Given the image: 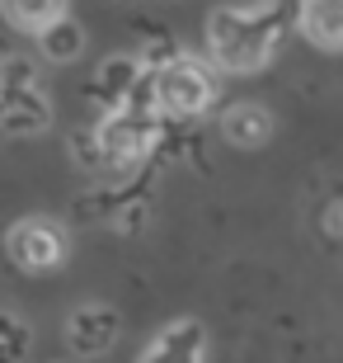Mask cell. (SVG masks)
I'll return each instance as SVG.
<instances>
[{
    "label": "cell",
    "mask_w": 343,
    "mask_h": 363,
    "mask_svg": "<svg viewBox=\"0 0 343 363\" xmlns=\"http://www.w3.org/2000/svg\"><path fill=\"white\" fill-rule=\"evenodd\" d=\"M156 142V123H151V108L141 104H122L113 108L104 123H99V147H104L108 161H141Z\"/></svg>",
    "instance_id": "277c9868"
},
{
    "label": "cell",
    "mask_w": 343,
    "mask_h": 363,
    "mask_svg": "<svg viewBox=\"0 0 343 363\" xmlns=\"http://www.w3.org/2000/svg\"><path fill=\"white\" fill-rule=\"evenodd\" d=\"M5 128H10L14 137L19 133H42V128H47V104L38 99V90L5 85Z\"/></svg>",
    "instance_id": "30bf717a"
},
{
    "label": "cell",
    "mask_w": 343,
    "mask_h": 363,
    "mask_svg": "<svg viewBox=\"0 0 343 363\" xmlns=\"http://www.w3.org/2000/svg\"><path fill=\"white\" fill-rule=\"evenodd\" d=\"M118 330H122V321H118V311H108V307H80L66 325L71 345L80 354H104L118 340Z\"/></svg>",
    "instance_id": "8992f818"
},
{
    "label": "cell",
    "mask_w": 343,
    "mask_h": 363,
    "mask_svg": "<svg viewBox=\"0 0 343 363\" xmlns=\"http://www.w3.org/2000/svg\"><path fill=\"white\" fill-rule=\"evenodd\" d=\"M0 14L10 28H19L28 38H42L52 24L66 19V0H0Z\"/></svg>",
    "instance_id": "9c48e42d"
},
{
    "label": "cell",
    "mask_w": 343,
    "mask_h": 363,
    "mask_svg": "<svg viewBox=\"0 0 343 363\" xmlns=\"http://www.w3.org/2000/svg\"><path fill=\"white\" fill-rule=\"evenodd\" d=\"M99 85H104L113 99H127V94H132V85H141V67H136V62H127V57H118V62H108V67L99 71Z\"/></svg>",
    "instance_id": "7c38bea8"
},
{
    "label": "cell",
    "mask_w": 343,
    "mask_h": 363,
    "mask_svg": "<svg viewBox=\"0 0 343 363\" xmlns=\"http://www.w3.org/2000/svg\"><path fill=\"white\" fill-rule=\"evenodd\" d=\"M221 137L231 142V147H264L268 137H273V113H268L264 104H231L221 113Z\"/></svg>",
    "instance_id": "52a82bcc"
},
{
    "label": "cell",
    "mask_w": 343,
    "mask_h": 363,
    "mask_svg": "<svg viewBox=\"0 0 343 363\" xmlns=\"http://www.w3.org/2000/svg\"><path fill=\"white\" fill-rule=\"evenodd\" d=\"M5 255L24 274H47L66 259V231L52 217H19L5 236Z\"/></svg>",
    "instance_id": "3957f363"
},
{
    "label": "cell",
    "mask_w": 343,
    "mask_h": 363,
    "mask_svg": "<svg viewBox=\"0 0 343 363\" xmlns=\"http://www.w3.org/2000/svg\"><path fill=\"white\" fill-rule=\"evenodd\" d=\"M287 28V10H216L207 19V48L211 62L231 76H250L268 67Z\"/></svg>",
    "instance_id": "6da1fadb"
},
{
    "label": "cell",
    "mask_w": 343,
    "mask_h": 363,
    "mask_svg": "<svg viewBox=\"0 0 343 363\" xmlns=\"http://www.w3.org/2000/svg\"><path fill=\"white\" fill-rule=\"evenodd\" d=\"M38 43H42V57H47V62H71V57H80V43H85V33H80V24L62 19V24H52Z\"/></svg>",
    "instance_id": "8fae6325"
},
{
    "label": "cell",
    "mask_w": 343,
    "mask_h": 363,
    "mask_svg": "<svg viewBox=\"0 0 343 363\" xmlns=\"http://www.w3.org/2000/svg\"><path fill=\"white\" fill-rule=\"evenodd\" d=\"M141 363H202V325L198 321L165 325Z\"/></svg>",
    "instance_id": "ba28073f"
},
{
    "label": "cell",
    "mask_w": 343,
    "mask_h": 363,
    "mask_svg": "<svg viewBox=\"0 0 343 363\" xmlns=\"http://www.w3.org/2000/svg\"><path fill=\"white\" fill-rule=\"evenodd\" d=\"M306 43L320 52H343V0H301L296 14Z\"/></svg>",
    "instance_id": "5b68a950"
},
{
    "label": "cell",
    "mask_w": 343,
    "mask_h": 363,
    "mask_svg": "<svg viewBox=\"0 0 343 363\" xmlns=\"http://www.w3.org/2000/svg\"><path fill=\"white\" fill-rule=\"evenodd\" d=\"M151 94H156L160 113H170V118H198L216 99V81H211V71L202 67L198 57H170L165 67L151 71Z\"/></svg>",
    "instance_id": "7a4b0ae2"
}]
</instances>
